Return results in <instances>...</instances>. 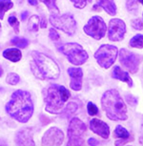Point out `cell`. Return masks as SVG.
Listing matches in <instances>:
<instances>
[{
    "mask_svg": "<svg viewBox=\"0 0 143 146\" xmlns=\"http://www.w3.org/2000/svg\"><path fill=\"white\" fill-rule=\"evenodd\" d=\"M6 111L13 118L19 122H27L34 113V103L31 95L23 90H17L12 95L7 103Z\"/></svg>",
    "mask_w": 143,
    "mask_h": 146,
    "instance_id": "1",
    "label": "cell"
},
{
    "mask_svg": "<svg viewBox=\"0 0 143 146\" xmlns=\"http://www.w3.org/2000/svg\"><path fill=\"white\" fill-rule=\"evenodd\" d=\"M101 105L111 120H126L128 118L127 106L117 90L111 89L104 93Z\"/></svg>",
    "mask_w": 143,
    "mask_h": 146,
    "instance_id": "2",
    "label": "cell"
},
{
    "mask_svg": "<svg viewBox=\"0 0 143 146\" xmlns=\"http://www.w3.org/2000/svg\"><path fill=\"white\" fill-rule=\"evenodd\" d=\"M32 56L34 65L31 64L32 72L40 79H56L60 75L58 65L53 58L38 51H32Z\"/></svg>",
    "mask_w": 143,
    "mask_h": 146,
    "instance_id": "3",
    "label": "cell"
},
{
    "mask_svg": "<svg viewBox=\"0 0 143 146\" xmlns=\"http://www.w3.org/2000/svg\"><path fill=\"white\" fill-rule=\"evenodd\" d=\"M71 96L70 92L64 86L52 85L46 90V111L51 114H61L64 110V103Z\"/></svg>",
    "mask_w": 143,
    "mask_h": 146,
    "instance_id": "4",
    "label": "cell"
},
{
    "mask_svg": "<svg viewBox=\"0 0 143 146\" xmlns=\"http://www.w3.org/2000/svg\"><path fill=\"white\" fill-rule=\"evenodd\" d=\"M60 52L67 57L72 64L79 66L84 64L88 59L87 52L77 43H66L59 48Z\"/></svg>",
    "mask_w": 143,
    "mask_h": 146,
    "instance_id": "5",
    "label": "cell"
},
{
    "mask_svg": "<svg viewBox=\"0 0 143 146\" xmlns=\"http://www.w3.org/2000/svg\"><path fill=\"white\" fill-rule=\"evenodd\" d=\"M49 20L53 27L61 30L69 35H75L76 32L77 25H76L75 19L72 15L64 13L62 15H58L57 13H52Z\"/></svg>",
    "mask_w": 143,
    "mask_h": 146,
    "instance_id": "6",
    "label": "cell"
},
{
    "mask_svg": "<svg viewBox=\"0 0 143 146\" xmlns=\"http://www.w3.org/2000/svg\"><path fill=\"white\" fill-rule=\"evenodd\" d=\"M118 50L114 45L103 44L95 53V58L97 63L104 69H108L114 64L117 59Z\"/></svg>",
    "mask_w": 143,
    "mask_h": 146,
    "instance_id": "7",
    "label": "cell"
},
{
    "mask_svg": "<svg viewBox=\"0 0 143 146\" xmlns=\"http://www.w3.org/2000/svg\"><path fill=\"white\" fill-rule=\"evenodd\" d=\"M85 131H86V125L79 118H72L68 128V146L84 144V140L82 139V137H83Z\"/></svg>",
    "mask_w": 143,
    "mask_h": 146,
    "instance_id": "8",
    "label": "cell"
},
{
    "mask_svg": "<svg viewBox=\"0 0 143 146\" xmlns=\"http://www.w3.org/2000/svg\"><path fill=\"white\" fill-rule=\"evenodd\" d=\"M83 30L85 34L88 35L89 36L95 38L97 40H100L101 38L105 36L107 26L100 16L95 15L89 19L88 23L84 26Z\"/></svg>",
    "mask_w": 143,
    "mask_h": 146,
    "instance_id": "9",
    "label": "cell"
},
{
    "mask_svg": "<svg viewBox=\"0 0 143 146\" xmlns=\"http://www.w3.org/2000/svg\"><path fill=\"white\" fill-rule=\"evenodd\" d=\"M119 59L122 65L125 68H127L132 74H136L138 71L141 58L136 54L128 51L127 49H121L119 52Z\"/></svg>",
    "mask_w": 143,
    "mask_h": 146,
    "instance_id": "10",
    "label": "cell"
},
{
    "mask_svg": "<svg viewBox=\"0 0 143 146\" xmlns=\"http://www.w3.org/2000/svg\"><path fill=\"white\" fill-rule=\"evenodd\" d=\"M126 34L125 22L119 18H113L109 22L108 37L112 41H120Z\"/></svg>",
    "mask_w": 143,
    "mask_h": 146,
    "instance_id": "11",
    "label": "cell"
},
{
    "mask_svg": "<svg viewBox=\"0 0 143 146\" xmlns=\"http://www.w3.org/2000/svg\"><path fill=\"white\" fill-rule=\"evenodd\" d=\"M64 140V134L60 129L52 127L44 134L42 139V145H60Z\"/></svg>",
    "mask_w": 143,
    "mask_h": 146,
    "instance_id": "12",
    "label": "cell"
},
{
    "mask_svg": "<svg viewBox=\"0 0 143 146\" xmlns=\"http://www.w3.org/2000/svg\"><path fill=\"white\" fill-rule=\"evenodd\" d=\"M90 128L93 133L100 136L103 139H108L110 136L109 125L98 118H93L90 121Z\"/></svg>",
    "mask_w": 143,
    "mask_h": 146,
    "instance_id": "13",
    "label": "cell"
},
{
    "mask_svg": "<svg viewBox=\"0 0 143 146\" xmlns=\"http://www.w3.org/2000/svg\"><path fill=\"white\" fill-rule=\"evenodd\" d=\"M68 74L71 76V88L73 91H80L82 88L83 71L81 68H69Z\"/></svg>",
    "mask_w": 143,
    "mask_h": 146,
    "instance_id": "14",
    "label": "cell"
},
{
    "mask_svg": "<svg viewBox=\"0 0 143 146\" xmlns=\"http://www.w3.org/2000/svg\"><path fill=\"white\" fill-rule=\"evenodd\" d=\"M16 143L18 145H34L32 129L24 128L16 134Z\"/></svg>",
    "mask_w": 143,
    "mask_h": 146,
    "instance_id": "15",
    "label": "cell"
},
{
    "mask_svg": "<svg viewBox=\"0 0 143 146\" xmlns=\"http://www.w3.org/2000/svg\"><path fill=\"white\" fill-rule=\"evenodd\" d=\"M113 76H114L115 79L126 82L130 87L133 86V84H134L133 80H132V78H130V75H129L127 72L123 71L119 66H115L114 68V71H113Z\"/></svg>",
    "mask_w": 143,
    "mask_h": 146,
    "instance_id": "16",
    "label": "cell"
},
{
    "mask_svg": "<svg viewBox=\"0 0 143 146\" xmlns=\"http://www.w3.org/2000/svg\"><path fill=\"white\" fill-rule=\"evenodd\" d=\"M97 6L103 8L110 15L115 16L117 15V6L114 0H97Z\"/></svg>",
    "mask_w": 143,
    "mask_h": 146,
    "instance_id": "17",
    "label": "cell"
},
{
    "mask_svg": "<svg viewBox=\"0 0 143 146\" xmlns=\"http://www.w3.org/2000/svg\"><path fill=\"white\" fill-rule=\"evenodd\" d=\"M3 56L6 59L10 60V61H12V62H18L19 60L21 59L22 54H21V51L18 50V49L9 48V49H6V50L3 52Z\"/></svg>",
    "mask_w": 143,
    "mask_h": 146,
    "instance_id": "18",
    "label": "cell"
},
{
    "mask_svg": "<svg viewBox=\"0 0 143 146\" xmlns=\"http://www.w3.org/2000/svg\"><path fill=\"white\" fill-rule=\"evenodd\" d=\"M13 7L12 0H0V19L4 18L5 13Z\"/></svg>",
    "mask_w": 143,
    "mask_h": 146,
    "instance_id": "19",
    "label": "cell"
},
{
    "mask_svg": "<svg viewBox=\"0 0 143 146\" xmlns=\"http://www.w3.org/2000/svg\"><path fill=\"white\" fill-rule=\"evenodd\" d=\"M39 24H40L39 16L35 15H32L29 20V24H28L29 31L32 33H36L38 31V28H39Z\"/></svg>",
    "mask_w": 143,
    "mask_h": 146,
    "instance_id": "20",
    "label": "cell"
},
{
    "mask_svg": "<svg viewBox=\"0 0 143 146\" xmlns=\"http://www.w3.org/2000/svg\"><path fill=\"white\" fill-rule=\"evenodd\" d=\"M115 136L117 139H128L130 137V134L126 130L124 127H122L121 125H117V128L115 130Z\"/></svg>",
    "mask_w": 143,
    "mask_h": 146,
    "instance_id": "21",
    "label": "cell"
},
{
    "mask_svg": "<svg viewBox=\"0 0 143 146\" xmlns=\"http://www.w3.org/2000/svg\"><path fill=\"white\" fill-rule=\"evenodd\" d=\"M129 45L130 47H133V48H138V49H142L143 48V35H134V37H132V39L129 42Z\"/></svg>",
    "mask_w": 143,
    "mask_h": 146,
    "instance_id": "22",
    "label": "cell"
},
{
    "mask_svg": "<svg viewBox=\"0 0 143 146\" xmlns=\"http://www.w3.org/2000/svg\"><path fill=\"white\" fill-rule=\"evenodd\" d=\"M11 43L13 45H15L16 47H19V48H27L29 45V41L26 38H21V37H15L11 40Z\"/></svg>",
    "mask_w": 143,
    "mask_h": 146,
    "instance_id": "23",
    "label": "cell"
},
{
    "mask_svg": "<svg viewBox=\"0 0 143 146\" xmlns=\"http://www.w3.org/2000/svg\"><path fill=\"white\" fill-rule=\"evenodd\" d=\"M8 21H9V24L13 27V29L15 30V32L16 34L19 33V22L16 18V16H15V15H11L8 18Z\"/></svg>",
    "mask_w": 143,
    "mask_h": 146,
    "instance_id": "24",
    "label": "cell"
},
{
    "mask_svg": "<svg viewBox=\"0 0 143 146\" xmlns=\"http://www.w3.org/2000/svg\"><path fill=\"white\" fill-rule=\"evenodd\" d=\"M20 80V78L17 74L15 73H10L9 75L7 76V78H6V81L9 83L10 85H16Z\"/></svg>",
    "mask_w": 143,
    "mask_h": 146,
    "instance_id": "25",
    "label": "cell"
},
{
    "mask_svg": "<svg viewBox=\"0 0 143 146\" xmlns=\"http://www.w3.org/2000/svg\"><path fill=\"white\" fill-rule=\"evenodd\" d=\"M76 110H77V105H76L75 103H73V102H70L67 105V107L64 108V110H63L62 113L65 115H70L72 114H73Z\"/></svg>",
    "mask_w": 143,
    "mask_h": 146,
    "instance_id": "26",
    "label": "cell"
},
{
    "mask_svg": "<svg viewBox=\"0 0 143 146\" xmlns=\"http://www.w3.org/2000/svg\"><path fill=\"white\" fill-rule=\"evenodd\" d=\"M40 1H42L50 11H54L56 13H58V8L56 6V0H40Z\"/></svg>",
    "mask_w": 143,
    "mask_h": 146,
    "instance_id": "27",
    "label": "cell"
},
{
    "mask_svg": "<svg viewBox=\"0 0 143 146\" xmlns=\"http://www.w3.org/2000/svg\"><path fill=\"white\" fill-rule=\"evenodd\" d=\"M71 1L75 8H77V9H83L84 7H86L88 2L92 1V0H71Z\"/></svg>",
    "mask_w": 143,
    "mask_h": 146,
    "instance_id": "28",
    "label": "cell"
},
{
    "mask_svg": "<svg viewBox=\"0 0 143 146\" xmlns=\"http://www.w3.org/2000/svg\"><path fill=\"white\" fill-rule=\"evenodd\" d=\"M126 6H127L128 11H130V12H136V11L138 10V7H137L136 0H127Z\"/></svg>",
    "mask_w": 143,
    "mask_h": 146,
    "instance_id": "29",
    "label": "cell"
},
{
    "mask_svg": "<svg viewBox=\"0 0 143 146\" xmlns=\"http://www.w3.org/2000/svg\"><path fill=\"white\" fill-rule=\"evenodd\" d=\"M87 110L90 115H95L98 114V109L97 107L95 105L93 102H88L87 105Z\"/></svg>",
    "mask_w": 143,
    "mask_h": 146,
    "instance_id": "30",
    "label": "cell"
},
{
    "mask_svg": "<svg viewBox=\"0 0 143 146\" xmlns=\"http://www.w3.org/2000/svg\"><path fill=\"white\" fill-rule=\"evenodd\" d=\"M132 26H133L134 29L138 30V31H140V30L143 29V23H142V21L140 20L139 18L134 19V20L132 21Z\"/></svg>",
    "mask_w": 143,
    "mask_h": 146,
    "instance_id": "31",
    "label": "cell"
},
{
    "mask_svg": "<svg viewBox=\"0 0 143 146\" xmlns=\"http://www.w3.org/2000/svg\"><path fill=\"white\" fill-rule=\"evenodd\" d=\"M49 37H50L51 39H52V40H54V41L59 40V38H60L59 35H58V33H57L54 28L50 29V33H49Z\"/></svg>",
    "mask_w": 143,
    "mask_h": 146,
    "instance_id": "32",
    "label": "cell"
},
{
    "mask_svg": "<svg viewBox=\"0 0 143 146\" xmlns=\"http://www.w3.org/2000/svg\"><path fill=\"white\" fill-rule=\"evenodd\" d=\"M98 143H99V141H97V140L95 139H93V137H91V139H89V140H88V144L92 145V146L97 145V144H98Z\"/></svg>",
    "mask_w": 143,
    "mask_h": 146,
    "instance_id": "33",
    "label": "cell"
},
{
    "mask_svg": "<svg viewBox=\"0 0 143 146\" xmlns=\"http://www.w3.org/2000/svg\"><path fill=\"white\" fill-rule=\"evenodd\" d=\"M28 16H29V12H28V11H24V12L21 13V19L23 21H25Z\"/></svg>",
    "mask_w": 143,
    "mask_h": 146,
    "instance_id": "34",
    "label": "cell"
},
{
    "mask_svg": "<svg viewBox=\"0 0 143 146\" xmlns=\"http://www.w3.org/2000/svg\"><path fill=\"white\" fill-rule=\"evenodd\" d=\"M40 24H41V25H40V27H41V28H46V27H47V21H46V18L45 17H43L42 18V20H41V22H40Z\"/></svg>",
    "mask_w": 143,
    "mask_h": 146,
    "instance_id": "35",
    "label": "cell"
},
{
    "mask_svg": "<svg viewBox=\"0 0 143 146\" xmlns=\"http://www.w3.org/2000/svg\"><path fill=\"white\" fill-rule=\"evenodd\" d=\"M28 1H29V3H30V4L32 5V6H36L37 3H38L37 0H28Z\"/></svg>",
    "mask_w": 143,
    "mask_h": 146,
    "instance_id": "36",
    "label": "cell"
},
{
    "mask_svg": "<svg viewBox=\"0 0 143 146\" xmlns=\"http://www.w3.org/2000/svg\"><path fill=\"white\" fill-rule=\"evenodd\" d=\"M2 74H3V69H2V67L0 66V76H2Z\"/></svg>",
    "mask_w": 143,
    "mask_h": 146,
    "instance_id": "37",
    "label": "cell"
},
{
    "mask_svg": "<svg viewBox=\"0 0 143 146\" xmlns=\"http://www.w3.org/2000/svg\"><path fill=\"white\" fill-rule=\"evenodd\" d=\"M141 132H142V137H141V139H143V122H142V125H141Z\"/></svg>",
    "mask_w": 143,
    "mask_h": 146,
    "instance_id": "38",
    "label": "cell"
},
{
    "mask_svg": "<svg viewBox=\"0 0 143 146\" xmlns=\"http://www.w3.org/2000/svg\"><path fill=\"white\" fill-rule=\"evenodd\" d=\"M137 1H138L140 4H142V5H143V0H137Z\"/></svg>",
    "mask_w": 143,
    "mask_h": 146,
    "instance_id": "39",
    "label": "cell"
},
{
    "mask_svg": "<svg viewBox=\"0 0 143 146\" xmlns=\"http://www.w3.org/2000/svg\"><path fill=\"white\" fill-rule=\"evenodd\" d=\"M0 30H1V24H0Z\"/></svg>",
    "mask_w": 143,
    "mask_h": 146,
    "instance_id": "40",
    "label": "cell"
}]
</instances>
